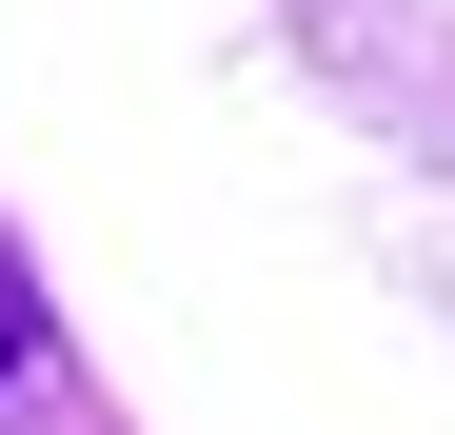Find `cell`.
<instances>
[{"instance_id": "cell-1", "label": "cell", "mask_w": 455, "mask_h": 435, "mask_svg": "<svg viewBox=\"0 0 455 435\" xmlns=\"http://www.w3.org/2000/svg\"><path fill=\"white\" fill-rule=\"evenodd\" d=\"M20 356H40V317H20V277H0V376H20Z\"/></svg>"}]
</instances>
